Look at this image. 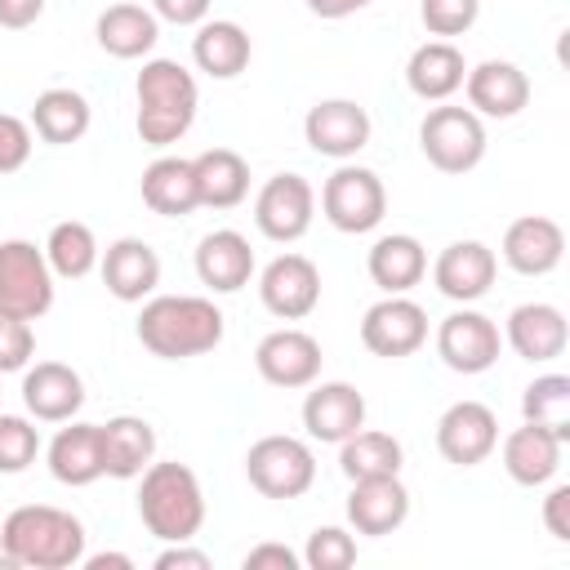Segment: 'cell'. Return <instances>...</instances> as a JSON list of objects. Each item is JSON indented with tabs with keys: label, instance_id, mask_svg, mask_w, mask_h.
<instances>
[{
	"label": "cell",
	"instance_id": "30",
	"mask_svg": "<svg viewBox=\"0 0 570 570\" xmlns=\"http://www.w3.org/2000/svg\"><path fill=\"white\" fill-rule=\"evenodd\" d=\"M27 125H31V134H36L40 142H49V147H67V142H80V138L89 134V125H94V107H89V98H85L80 89H62V85H53V89L36 94Z\"/></svg>",
	"mask_w": 570,
	"mask_h": 570
},
{
	"label": "cell",
	"instance_id": "37",
	"mask_svg": "<svg viewBox=\"0 0 570 570\" xmlns=\"http://www.w3.org/2000/svg\"><path fill=\"white\" fill-rule=\"evenodd\" d=\"M521 419L570 441V379L566 374H539L521 392Z\"/></svg>",
	"mask_w": 570,
	"mask_h": 570
},
{
	"label": "cell",
	"instance_id": "25",
	"mask_svg": "<svg viewBox=\"0 0 570 570\" xmlns=\"http://www.w3.org/2000/svg\"><path fill=\"white\" fill-rule=\"evenodd\" d=\"M45 459H49V472L58 485H71V490L94 485L98 476H107L102 472V428L67 419V428L53 432Z\"/></svg>",
	"mask_w": 570,
	"mask_h": 570
},
{
	"label": "cell",
	"instance_id": "49",
	"mask_svg": "<svg viewBox=\"0 0 570 570\" xmlns=\"http://www.w3.org/2000/svg\"><path fill=\"white\" fill-rule=\"evenodd\" d=\"M85 570H134V557L129 552H94V557H80Z\"/></svg>",
	"mask_w": 570,
	"mask_h": 570
},
{
	"label": "cell",
	"instance_id": "42",
	"mask_svg": "<svg viewBox=\"0 0 570 570\" xmlns=\"http://www.w3.org/2000/svg\"><path fill=\"white\" fill-rule=\"evenodd\" d=\"M31 147H36L31 125L22 116H13V111H0V178L18 174L31 160Z\"/></svg>",
	"mask_w": 570,
	"mask_h": 570
},
{
	"label": "cell",
	"instance_id": "5",
	"mask_svg": "<svg viewBox=\"0 0 570 570\" xmlns=\"http://www.w3.org/2000/svg\"><path fill=\"white\" fill-rule=\"evenodd\" d=\"M245 476L263 499H303L316 485V454L303 436H258L245 450Z\"/></svg>",
	"mask_w": 570,
	"mask_h": 570
},
{
	"label": "cell",
	"instance_id": "14",
	"mask_svg": "<svg viewBox=\"0 0 570 570\" xmlns=\"http://www.w3.org/2000/svg\"><path fill=\"white\" fill-rule=\"evenodd\" d=\"M258 298L276 321H303L321 303V267L307 254H276L258 276Z\"/></svg>",
	"mask_w": 570,
	"mask_h": 570
},
{
	"label": "cell",
	"instance_id": "20",
	"mask_svg": "<svg viewBox=\"0 0 570 570\" xmlns=\"http://www.w3.org/2000/svg\"><path fill=\"white\" fill-rule=\"evenodd\" d=\"M22 405L36 423H67L85 405V379L80 370L62 361H36L22 370Z\"/></svg>",
	"mask_w": 570,
	"mask_h": 570
},
{
	"label": "cell",
	"instance_id": "36",
	"mask_svg": "<svg viewBox=\"0 0 570 570\" xmlns=\"http://www.w3.org/2000/svg\"><path fill=\"white\" fill-rule=\"evenodd\" d=\"M45 258H49V272H53L58 281H80V276H89V272L98 267L102 245H98V236H94L89 223L67 218V223H53V227H49Z\"/></svg>",
	"mask_w": 570,
	"mask_h": 570
},
{
	"label": "cell",
	"instance_id": "39",
	"mask_svg": "<svg viewBox=\"0 0 570 570\" xmlns=\"http://www.w3.org/2000/svg\"><path fill=\"white\" fill-rule=\"evenodd\" d=\"M298 557L307 570H347L356 561V539L343 525H316Z\"/></svg>",
	"mask_w": 570,
	"mask_h": 570
},
{
	"label": "cell",
	"instance_id": "6",
	"mask_svg": "<svg viewBox=\"0 0 570 570\" xmlns=\"http://www.w3.org/2000/svg\"><path fill=\"white\" fill-rule=\"evenodd\" d=\"M321 214H325V223H330L334 232H343V236H365V232H374V227L383 223V214H387V187H383V178H379L374 169L343 160V165L325 178V187H321Z\"/></svg>",
	"mask_w": 570,
	"mask_h": 570
},
{
	"label": "cell",
	"instance_id": "8",
	"mask_svg": "<svg viewBox=\"0 0 570 570\" xmlns=\"http://www.w3.org/2000/svg\"><path fill=\"white\" fill-rule=\"evenodd\" d=\"M53 272L45 258V245L9 236L0 240V307L22 316V321H40L53 307Z\"/></svg>",
	"mask_w": 570,
	"mask_h": 570
},
{
	"label": "cell",
	"instance_id": "22",
	"mask_svg": "<svg viewBox=\"0 0 570 570\" xmlns=\"http://www.w3.org/2000/svg\"><path fill=\"white\" fill-rule=\"evenodd\" d=\"M503 343L530 361V365H548L566 352L570 343V325H566V312L552 307V303H521L508 312L503 321Z\"/></svg>",
	"mask_w": 570,
	"mask_h": 570
},
{
	"label": "cell",
	"instance_id": "1",
	"mask_svg": "<svg viewBox=\"0 0 570 570\" xmlns=\"http://www.w3.org/2000/svg\"><path fill=\"white\" fill-rule=\"evenodd\" d=\"M223 312L205 294H151L138 312V343L160 361L205 356L223 343Z\"/></svg>",
	"mask_w": 570,
	"mask_h": 570
},
{
	"label": "cell",
	"instance_id": "19",
	"mask_svg": "<svg viewBox=\"0 0 570 570\" xmlns=\"http://www.w3.org/2000/svg\"><path fill=\"white\" fill-rule=\"evenodd\" d=\"M499 276V258L485 240H450L432 263V285L450 303H476L490 294Z\"/></svg>",
	"mask_w": 570,
	"mask_h": 570
},
{
	"label": "cell",
	"instance_id": "35",
	"mask_svg": "<svg viewBox=\"0 0 570 570\" xmlns=\"http://www.w3.org/2000/svg\"><path fill=\"white\" fill-rule=\"evenodd\" d=\"M405 450L392 432L379 428H356L347 441H338V468L347 481H365V476H401Z\"/></svg>",
	"mask_w": 570,
	"mask_h": 570
},
{
	"label": "cell",
	"instance_id": "24",
	"mask_svg": "<svg viewBox=\"0 0 570 570\" xmlns=\"http://www.w3.org/2000/svg\"><path fill=\"white\" fill-rule=\"evenodd\" d=\"M196 276L205 289L214 294H236L249 285L254 276V249L249 240L236 232V227H218V232H205L200 245H196Z\"/></svg>",
	"mask_w": 570,
	"mask_h": 570
},
{
	"label": "cell",
	"instance_id": "15",
	"mask_svg": "<svg viewBox=\"0 0 570 570\" xmlns=\"http://www.w3.org/2000/svg\"><path fill=\"white\" fill-rule=\"evenodd\" d=\"M436 450L454 468H476L499 450V414L485 401H454L436 419Z\"/></svg>",
	"mask_w": 570,
	"mask_h": 570
},
{
	"label": "cell",
	"instance_id": "21",
	"mask_svg": "<svg viewBox=\"0 0 570 570\" xmlns=\"http://www.w3.org/2000/svg\"><path fill=\"white\" fill-rule=\"evenodd\" d=\"M98 272H102V285L111 298L120 303H142L156 294L160 285V254L142 240V236H120L102 249L98 258Z\"/></svg>",
	"mask_w": 570,
	"mask_h": 570
},
{
	"label": "cell",
	"instance_id": "3",
	"mask_svg": "<svg viewBox=\"0 0 570 570\" xmlns=\"http://www.w3.org/2000/svg\"><path fill=\"white\" fill-rule=\"evenodd\" d=\"M134 98H138V116L134 129L147 147H169L178 142L200 107V89L196 76L178 62V58H147L138 80H134Z\"/></svg>",
	"mask_w": 570,
	"mask_h": 570
},
{
	"label": "cell",
	"instance_id": "18",
	"mask_svg": "<svg viewBox=\"0 0 570 570\" xmlns=\"http://www.w3.org/2000/svg\"><path fill=\"white\" fill-rule=\"evenodd\" d=\"M499 254L517 276H548L566 258V232L548 214H521L508 223Z\"/></svg>",
	"mask_w": 570,
	"mask_h": 570
},
{
	"label": "cell",
	"instance_id": "33",
	"mask_svg": "<svg viewBox=\"0 0 570 570\" xmlns=\"http://www.w3.org/2000/svg\"><path fill=\"white\" fill-rule=\"evenodd\" d=\"M191 174H196V196L209 209H236L249 196V160L232 147H209L191 156Z\"/></svg>",
	"mask_w": 570,
	"mask_h": 570
},
{
	"label": "cell",
	"instance_id": "27",
	"mask_svg": "<svg viewBox=\"0 0 570 570\" xmlns=\"http://www.w3.org/2000/svg\"><path fill=\"white\" fill-rule=\"evenodd\" d=\"M94 36H98V49L120 58V62H134V58H147L160 40V18L147 9V4H134V0H120V4H107L94 22Z\"/></svg>",
	"mask_w": 570,
	"mask_h": 570
},
{
	"label": "cell",
	"instance_id": "23",
	"mask_svg": "<svg viewBox=\"0 0 570 570\" xmlns=\"http://www.w3.org/2000/svg\"><path fill=\"white\" fill-rule=\"evenodd\" d=\"M410 517V490L401 476H365V481H352V494H347V525L356 534H370V539H383V534H396Z\"/></svg>",
	"mask_w": 570,
	"mask_h": 570
},
{
	"label": "cell",
	"instance_id": "13",
	"mask_svg": "<svg viewBox=\"0 0 570 570\" xmlns=\"http://www.w3.org/2000/svg\"><path fill=\"white\" fill-rule=\"evenodd\" d=\"M321 343L307 334V330H294V325H281L272 334L258 338L254 347V370L263 383L272 387H285V392H298L307 383L321 379Z\"/></svg>",
	"mask_w": 570,
	"mask_h": 570
},
{
	"label": "cell",
	"instance_id": "41",
	"mask_svg": "<svg viewBox=\"0 0 570 570\" xmlns=\"http://www.w3.org/2000/svg\"><path fill=\"white\" fill-rule=\"evenodd\" d=\"M31 356H36V330H31V321H22V316H13V312L0 307V374L27 370Z\"/></svg>",
	"mask_w": 570,
	"mask_h": 570
},
{
	"label": "cell",
	"instance_id": "38",
	"mask_svg": "<svg viewBox=\"0 0 570 570\" xmlns=\"http://www.w3.org/2000/svg\"><path fill=\"white\" fill-rule=\"evenodd\" d=\"M40 454V428L27 414H4L0 410V476H18L36 463Z\"/></svg>",
	"mask_w": 570,
	"mask_h": 570
},
{
	"label": "cell",
	"instance_id": "29",
	"mask_svg": "<svg viewBox=\"0 0 570 570\" xmlns=\"http://www.w3.org/2000/svg\"><path fill=\"white\" fill-rule=\"evenodd\" d=\"M249 53H254L249 31L232 18H205L191 36V62L209 80H236L249 67Z\"/></svg>",
	"mask_w": 570,
	"mask_h": 570
},
{
	"label": "cell",
	"instance_id": "26",
	"mask_svg": "<svg viewBox=\"0 0 570 570\" xmlns=\"http://www.w3.org/2000/svg\"><path fill=\"white\" fill-rule=\"evenodd\" d=\"M561 454H566V441L539 423H521L503 436V472L525 490L548 485L561 472Z\"/></svg>",
	"mask_w": 570,
	"mask_h": 570
},
{
	"label": "cell",
	"instance_id": "4",
	"mask_svg": "<svg viewBox=\"0 0 570 570\" xmlns=\"http://www.w3.org/2000/svg\"><path fill=\"white\" fill-rule=\"evenodd\" d=\"M138 517L147 525V534H156L160 543H191L205 525V490L200 476L178 463H147L138 476Z\"/></svg>",
	"mask_w": 570,
	"mask_h": 570
},
{
	"label": "cell",
	"instance_id": "45",
	"mask_svg": "<svg viewBox=\"0 0 570 570\" xmlns=\"http://www.w3.org/2000/svg\"><path fill=\"white\" fill-rule=\"evenodd\" d=\"M298 566H303V557L285 543H254L245 552V570H298Z\"/></svg>",
	"mask_w": 570,
	"mask_h": 570
},
{
	"label": "cell",
	"instance_id": "48",
	"mask_svg": "<svg viewBox=\"0 0 570 570\" xmlns=\"http://www.w3.org/2000/svg\"><path fill=\"white\" fill-rule=\"evenodd\" d=\"M316 18H325V22H338V18H352V13H361L365 4H374V0H303Z\"/></svg>",
	"mask_w": 570,
	"mask_h": 570
},
{
	"label": "cell",
	"instance_id": "17",
	"mask_svg": "<svg viewBox=\"0 0 570 570\" xmlns=\"http://www.w3.org/2000/svg\"><path fill=\"white\" fill-rule=\"evenodd\" d=\"M463 94H468V107L485 120H512L525 111L530 102V76L508 62V58H485L476 67H468L463 76Z\"/></svg>",
	"mask_w": 570,
	"mask_h": 570
},
{
	"label": "cell",
	"instance_id": "2",
	"mask_svg": "<svg viewBox=\"0 0 570 570\" xmlns=\"http://www.w3.org/2000/svg\"><path fill=\"white\" fill-rule=\"evenodd\" d=\"M0 552L22 570H71L85 557V525L67 508L22 503L0 521Z\"/></svg>",
	"mask_w": 570,
	"mask_h": 570
},
{
	"label": "cell",
	"instance_id": "47",
	"mask_svg": "<svg viewBox=\"0 0 570 570\" xmlns=\"http://www.w3.org/2000/svg\"><path fill=\"white\" fill-rule=\"evenodd\" d=\"M45 13V0H0V27L22 31Z\"/></svg>",
	"mask_w": 570,
	"mask_h": 570
},
{
	"label": "cell",
	"instance_id": "40",
	"mask_svg": "<svg viewBox=\"0 0 570 570\" xmlns=\"http://www.w3.org/2000/svg\"><path fill=\"white\" fill-rule=\"evenodd\" d=\"M476 18H481V0H423L419 4V22L436 40H454V36L472 31Z\"/></svg>",
	"mask_w": 570,
	"mask_h": 570
},
{
	"label": "cell",
	"instance_id": "7",
	"mask_svg": "<svg viewBox=\"0 0 570 570\" xmlns=\"http://www.w3.org/2000/svg\"><path fill=\"white\" fill-rule=\"evenodd\" d=\"M419 147L432 169L441 174H468L485 160V120L472 107H432L419 125Z\"/></svg>",
	"mask_w": 570,
	"mask_h": 570
},
{
	"label": "cell",
	"instance_id": "10",
	"mask_svg": "<svg viewBox=\"0 0 570 570\" xmlns=\"http://www.w3.org/2000/svg\"><path fill=\"white\" fill-rule=\"evenodd\" d=\"M361 343H365V352H374L383 361L414 356L428 343V312L410 294H383L361 316Z\"/></svg>",
	"mask_w": 570,
	"mask_h": 570
},
{
	"label": "cell",
	"instance_id": "44",
	"mask_svg": "<svg viewBox=\"0 0 570 570\" xmlns=\"http://www.w3.org/2000/svg\"><path fill=\"white\" fill-rule=\"evenodd\" d=\"M543 525L557 543H570V485H552L543 499Z\"/></svg>",
	"mask_w": 570,
	"mask_h": 570
},
{
	"label": "cell",
	"instance_id": "9",
	"mask_svg": "<svg viewBox=\"0 0 570 570\" xmlns=\"http://www.w3.org/2000/svg\"><path fill=\"white\" fill-rule=\"evenodd\" d=\"M312 218H316V187L303 174H272L254 196V227L276 245L303 240Z\"/></svg>",
	"mask_w": 570,
	"mask_h": 570
},
{
	"label": "cell",
	"instance_id": "46",
	"mask_svg": "<svg viewBox=\"0 0 570 570\" xmlns=\"http://www.w3.org/2000/svg\"><path fill=\"white\" fill-rule=\"evenodd\" d=\"M151 566L156 570H209V552H200L191 543H165Z\"/></svg>",
	"mask_w": 570,
	"mask_h": 570
},
{
	"label": "cell",
	"instance_id": "12",
	"mask_svg": "<svg viewBox=\"0 0 570 570\" xmlns=\"http://www.w3.org/2000/svg\"><path fill=\"white\" fill-rule=\"evenodd\" d=\"M370 134H374V120L356 98H321L303 116L307 147L330 160H352L370 142Z\"/></svg>",
	"mask_w": 570,
	"mask_h": 570
},
{
	"label": "cell",
	"instance_id": "16",
	"mask_svg": "<svg viewBox=\"0 0 570 570\" xmlns=\"http://www.w3.org/2000/svg\"><path fill=\"white\" fill-rule=\"evenodd\" d=\"M303 428L312 441L321 445H338L347 441L356 428H365V396L361 387L343 383V379H330V383H307V396H303Z\"/></svg>",
	"mask_w": 570,
	"mask_h": 570
},
{
	"label": "cell",
	"instance_id": "34",
	"mask_svg": "<svg viewBox=\"0 0 570 570\" xmlns=\"http://www.w3.org/2000/svg\"><path fill=\"white\" fill-rule=\"evenodd\" d=\"M142 205L160 218H183L200 205L196 196V174H191V160L187 156H156L147 169H142Z\"/></svg>",
	"mask_w": 570,
	"mask_h": 570
},
{
	"label": "cell",
	"instance_id": "11",
	"mask_svg": "<svg viewBox=\"0 0 570 570\" xmlns=\"http://www.w3.org/2000/svg\"><path fill=\"white\" fill-rule=\"evenodd\" d=\"M499 352H503V330L468 303L436 325V356L454 374H485L499 361Z\"/></svg>",
	"mask_w": 570,
	"mask_h": 570
},
{
	"label": "cell",
	"instance_id": "31",
	"mask_svg": "<svg viewBox=\"0 0 570 570\" xmlns=\"http://www.w3.org/2000/svg\"><path fill=\"white\" fill-rule=\"evenodd\" d=\"M365 272L383 294H410L423 276H428V249L419 236L410 232H392L379 236L365 254Z\"/></svg>",
	"mask_w": 570,
	"mask_h": 570
},
{
	"label": "cell",
	"instance_id": "32",
	"mask_svg": "<svg viewBox=\"0 0 570 570\" xmlns=\"http://www.w3.org/2000/svg\"><path fill=\"white\" fill-rule=\"evenodd\" d=\"M102 428V472L116 481H138L142 468L156 459V428L138 414H116Z\"/></svg>",
	"mask_w": 570,
	"mask_h": 570
},
{
	"label": "cell",
	"instance_id": "28",
	"mask_svg": "<svg viewBox=\"0 0 570 570\" xmlns=\"http://www.w3.org/2000/svg\"><path fill=\"white\" fill-rule=\"evenodd\" d=\"M463 76H468V62H463V49L454 40H423L405 62V85L423 102L454 98L463 89Z\"/></svg>",
	"mask_w": 570,
	"mask_h": 570
},
{
	"label": "cell",
	"instance_id": "43",
	"mask_svg": "<svg viewBox=\"0 0 570 570\" xmlns=\"http://www.w3.org/2000/svg\"><path fill=\"white\" fill-rule=\"evenodd\" d=\"M209 4L214 0H151V13L174 27H200L209 18Z\"/></svg>",
	"mask_w": 570,
	"mask_h": 570
}]
</instances>
